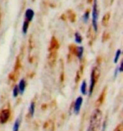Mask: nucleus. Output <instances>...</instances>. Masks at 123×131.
<instances>
[{
  "label": "nucleus",
  "instance_id": "nucleus-15",
  "mask_svg": "<svg viewBox=\"0 0 123 131\" xmlns=\"http://www.w3.org/2000/svg\"><path fill=\"white\" fill-rule=\"evenodd\" d=\"M109 19H110V14H106V15L103 17L102 19V24L104 26H107L108 22H109Z\"/></svg>",
  "mask_w": 123,
  "mask_h": 131
},
{
  "label": "nucleus",
  "instance_id": "nucleus-14",
  "mask_svg": "<svg viewBox=\"0 0 123 131\" xmlns=\"http://www.w3.org/2000/svg\"><path fill=\"white\" fill-rule=\"evenodd\" d=\"M121 49L116 50V54H115V57H114V63H118V60H119L120 57H121Z\"/></svg>",
  "mask_w": 123,
  "mask_h": 131
},
{
  "label": "nucleus",
  "instance_id": "nucleus-22",
  "mask_svg": "<svg viewBox=\"0 0 123 131\" xmlns=\"http://www.w3.org/2000/svg\"><path fill=\"white\" fill-rule=\"evenodd\" d=\"M117 131H120V130H117Z\"/></svg>",
  "mask_w": 123,
  "mask_h": 131
},
{
  "label": "nucleus",
  "instance_id": "nucleus-9",
  "mask_svg": "<svg viewBox=\"0 0 123 131\" xmlns=\"http://www.w3.org/2000/svg\"><path fill=\"white\" fill-rule=\"evenodd\" d=\"M21 117H19V118H16V120L14 124V126H13V131H19V127H20V124H21Z\"/></svg>",
  "mask_w": 123,
  "mask_h": 131
},
{
  "label": "nucleus",
  "instance_id": "nucleus-20",
  "mask_svg": "<svg viewBox=\"0 0 123 131\" xmlns=\"http://www.w3.org/2000/svg\"><path fill=\"white\" fill-rule=\"evenodd\" d=\"M87 131H95V129H92V128L89 127V129H88V130H87Z\"/></svg>",
  "mask_w": 123,
  "mask_h": 131
},
{
  "label": "nucleus",
  "instance_id": "nucleus-7",
  "mask_svg": "<svg viewBox=\"0 0 123 131\" xmlns=\"http://www.w3.org/2000/svg\"><path fill=\"white\" fill-rule=\"evenodd\" d=\"M18 86V89H19V94H24V91H26V81L24 79H22L19 80V85H17Z\"/></svg>",
  "mask_w": 123,
  "mask_h": 131
},
{
  "label": "nucleus",
  "instance_id": "nucleus-16",
  "mask_svg": "<svg viewBox=\"0 0 123 131\" xmlns=\"http://www.w3.org/2000/svg\"><path fill=\"white\" fill-rule=\"evenodd\" d=\"M89 11L86 10L85 13L83 14V20L84 23H87L89 21Z\"/></svg>",
  "mask_w": 123,
  "mask_h": 131
},
{
  "label": "nucleus",
  "instance_id": "nucleus-13",
  "mask_svg": "<svg viewBox=\"0 0 123 131\" xmlns=\"http://www.w3.org/2000/svg\"><path fill=\"white\" fill-rule=\"evenodd\" d=\"M29 111H30V117H34V114L35 112V104L34 102H32L31 103H30V107H29Z\"/></svg>",
  "mask_w": 123,
  "mask_h": 131
},
{
  "label": "nucleus",
  "instance_id": "nucleus-21",
  "mask_svg": "<svg viewBox=\"0 0 123 131\" xmlns=\"http://www.w3.org/2000/svg\"><path fill=\"white\" fill-rule=\"evenodd\" d=\"M0 23H1V11H0Z\"/></svg>",
  "mask_w": 123,
  "mask_h": 131
},
{
  "label": "nucleus",
  "instance_id": "nucleus-1",
  "mask_svg": "<svg viewBox=\"0 0 123 131\" xmlns=\"http://www.w3.org/2000/svg\"><path fill=\"white\" fill-rule=\"evenodd\" d=\"M101 118H102V113L100 112V110L95 109L93 112V113H92V116L90 118V124H89V127L95 129L96 128L99 127V125L100 124V120H101Z\"/></svg>",
  "mask_w": 123,
  "mask_h": 131
},
{
  "label": "nucleus",
  "instance_id": "nucleus-8",
  "mask_svg": "<svg viewBox=\"0 0 123 131\" xmlns=\"http://www.w3.org/2000/svg\"><path fill=\"white\" fill-rule=\"evenodd\" d=\"M75 53H76L78 58H79V60H81L83 58V47H77L76 48H75Z\"/></svg>",
  "mask_w": 123,
  "mask_h": 131
},
{
  "label": "nucleus",
  "instance_id": "nucleus-17",
  "mask_svg": "<svg viewBox=\"0 0 123 131\" xmlns=\"http://www.w3.org/2000/svg\"><path fill=\"white\" fill-rule=\"evenodd\" d=\"M19 89H18V86L15 85V87H14V90H13V96L14 97H17L19 96Z\"/></svg>",
  "mask_w": 123,
  "mask_h": 131
},
{
  "label": "nucleus",
  "instance_id": "nucleus-10",
  "mask_svg": "<svg viewBox=\"0 0 123 131\" xmlns=\"http://www.w3.org/2000/svg\"><path fill=\"white\" fill-rule=\"evenodd\" d=\"M80 92L83 95H87L88 92V89H87V83H86L85 80H83L82 84L80 86Z\"/></svg>",
  "mask_w": 123,
  "mask_h": 131
},
{
  "label": "nucleus",
  "instance_id": "nucleus-2",
  "mask_svg": "<svg viewBox=\"0 0 123 131\" xmlns=\"http://www.w3.org/2000/svg\"><path fill=\"white\" fill-rule=\"evenodd\" d=\"M98 18H99V10H98V2L97 0H94L93 9H92V26L96 32L98 30Z\"/></svg>",
  "mask_w": 123,
  "mask_h": 131
},
{
  "label": "nucleus",
  "instance_id": "nucleus-5",
  "mask_svg": "<svg viewBox=\"0 0 123 131\" xmlns=\"http://www.w3.org/2000/svg\"><path fill=\"white\" fill-rule=\"evenodd\" d=\"M83 100L82 96H79L75 100L74 107H73V113L75 114H79L80 113L81 107H82V105H83Z\"/></svg>",
  "mask_w": 123,
  "mask_h": 131
},
{
  "label": "nucleus",
  "instance_id": "nucleus-3",
  "mask_svg": "<svg viewBox=\"0 0 123 131\" xmlns=\"http://www.w3.org/2000/svg\"><path fill=\"white\" fill-rule=\"evenodd\" d=\"M99 76H100V70L97 67H94V68L92 69V72H91V76H90V85H89V95H91L93 93V91H94V88L95 86L96 83H97V80L99 79Z\"/></svg>",
  "mask_w": 123,
  "mask_h": 131
},
{
  "label": "nucleus",
  "instance_id": "nucleus-19",
  "mask_svg": "<svg viewBox=\"0 0 123 131\" xmlns=\"http://www.w3.org/2000/svg\"><path fill=\"white\" fill-rule=\"evenodd\" d=\"M123 63H121V64H120V66L118 67V69H119V73H121V72L123 71Z\"/></svg>",
  "mask_w": 123,
  "mask_h": 131
},
{
  "label": "nucleus",
  "instance_id": "nucleus-18",
  "mask_svg": "<svg viewBox=\"0 0 123 131\" xmlns=\"http://www.w3.org/2000/svg\"><path fill=\"white\" fill-rule=\"evenodd\" d=\"M118 73H119V69H118V67H117V68L115 69V72H114V77L116 78L117 75H118Z\"/></svg>",
  "mask_w": 123,
  "mask_h": 131
},
{
  "label": "nucleus",
  "instance_id": "nucleus-11",
  "mask_svg": "<svg viewBox=\"0 0 123 131\" xmlns=\"http://www.w3.org/2000/svg\"><path fill=\"white\" fill-rule=\"evenodd\" d=\"M30 24L29 22H27L26 20H24V23H23V26H22V33L24 35H26L27 32H28V30H29V26H30Z\"/></svg>",
  "mask_w": 123,
  "mask_h": 131
},
{
  "label": "nucleus",
  "instance_id": "nucleus-12",
  "mask_svg": "<svg viewBox=\"0 0 123 131\" xmlns=\"http://www.w3.org/2000/svg\"><path fill=\"white\" fill-rule=\"evenodd\" d=\"M74 37H75V42L78 43V44H81V43H82L83 37H82V35H81L79 32L77 31L76 33H75Z\"/></svg>",
  "mask_w": 123,
  "mask_h": 131
},
{
  "label": "nucleus",
  "instance_id": "nucleus-6",
  "mask_svg": "<svg viewBox=\"0 0 123 131\" xmlns=\"http://www.w3.org/2000/svg\"><path fill=\"white\" fill-rule=\"evenodd\" d=\"M34 16H35L34 10L32 9H27L26 13H24V20L30 23L32 21V19H34Z\"/></svg>",
  "mask_w": 123,
  "mask_h": 131
},
{
  "label": "nucleus",
  "instance_id": "nucleus-4",
  "mask_svg": "<svg viewBox=\"0 0 123 131\" xmlns=\"http://www.w3.org/2000/svg\"><path fill=\"white\" fill-rule=\"evenodd\" d=\"M9 116H10L9 109H8V108L3 109L1 112H0V123H1V124H5V123L9 120Z\"/></svg>",
  "mask_w": 123,
  "mask_h": 131
}]
</instances>
